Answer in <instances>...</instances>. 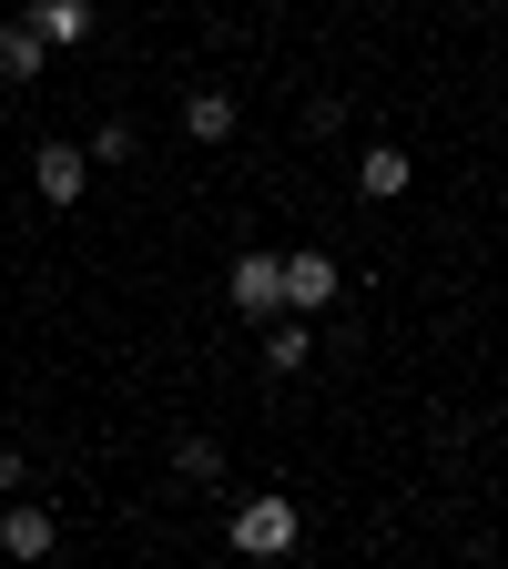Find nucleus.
Wrapping results in <instances>:
<instances>
[{
    "instance_id": "obj_1",
    "label": "nucleus",
    "mask_w": 508,
    "mask_h": 569,
    "mask_svg": "<svg viewBox=\"0 0 508 569\" xmlns=\"http://www.w3.org/2000/svg\"><path fill=\"white\" fill-rule=\"evenodd\" d=\"M296 539H306V509H296V498H245V509L225 519V549L235 559H285Z\"/></svg>"
},
{
    "instance_id": "obj_2",
    "label": "nucleus",
    "mask_w": 508,
    "mask_h": 569,
    "mask_svg": "<svg viewBox=\"0 0 508 569\" xmlns=\"http://www.w3.org/2000/svg\"><path fill=\"white\" fill-rule=\"evenodd\" d=\"M225 306H235L245 326L285 316V254H265V244H255V254H235V264H225Z\"/></svg>"
},
{
    "instance_id": "obj_3",
    "label": "nucleus",
    "mask_w": 508,
    "mask_h": 569,
    "mask_svg": "<svg viewBox=\"0 0 508 569\" xmlns=\"http://www.w3.org/2000/svg\"><path fill=\"white\" fill-rule=\"evenodd\" d=\"M336 296H346V264H336V254H316V244L285 254V316H326Z\"/></svg>"
},
{
    "instance_id": "obj_4",
    "label": "nucleus",
    "mask_w": 508,
    "mask_h": 569,
    "mask_svg": "<svg viewBox=\"0 0 508 569\" xmlns=\"http://www.w3.org/2000/svg\"><path fill=\"white\" fill-rule=\"evenodd\" d=\"M31 193L71 213V203L92 193V153H82V142H41V153H31Z\"/></svg>"
},
{
    "instance_id": "obj_5",
    "label": "nucleus",
    "mask_w": 508,
    "mask_h": 569,
    "mask_svg": "<svg viewBox=\"0 0 508 569\" xmlns=\"http://www.w3.org/2000/svg\"><path fill=\"white\" fill-rule=\"evenodd\" d=\"M51 549H61L51 509L41 498H11V509H0V559H51Z\"/></svg>"
},
{
    "instance_id": "obj_6",
    "label": "nucleus",
    "mask_w": 508,
    "mask_h": 569,
    "mask_svg": "<svg viewBox=\"0 0 508 569\" xmlns=\"http://www.w3.org/2000/svg\"><path fill=\"white\" fill-rule=\"evenodd\" d=\"M41 71H51V41H41L31 21H0V82H11V92H31Z\"/></svg>"
},
{
    "instance_id": "obj_7",
    "label": "nucleus",
    "mask_w": 508,
    "mask_h": 569,
    "mask_svg": "<svg viewBox=\"0 0 508 569\" xmlns=\"http://www.w3.org/2000/svg\"><path fill=\"white\" fill-rule=\"evenodd\" d=\"M417 183V163L397 153V142H367V163H356V193H367V203H397Z\"/></svg>"
},
{
    "instance_id": "obj_8",
    "label": "nucleus",
    "mask_w": 508,
    "mask_h": 569,
    "mask_svg": "<svg viewBox=\"0 0 508 569\" xmlns=\"http://www.w3.org/2000/svg\"><path fill=\"white\" fill-rule=\"evenodd\" d=\"M51 51H71V41H92V0H31V11H21Z\"/></svg>"
},
{
    "instance_id": "obj_9",
    "label": "nucleus",
    "mask_w": 508,
    "mask_h": 569,
    "mask_svg": "<svg viewBox=\"0 0 508 569\" xmlns=\"http://www.w3.org/2000/svg\"><path fill=\"white\" fill-rule=\"evenodd\" d=\"M235 122H245V102H235V92H183V132H193V142H225Z\"/></svg>"
},
{
    "instance_id": "obj_10",
    "label": "nucleus",
    "mask_w": 508,
    "mask_h": 569,
    "mask_svg": "<svg viewBox=\"0 0 508 569\" xmlns=\"http://www.w3.org/2000/svg\"><path fill=\"white\" fill-rule=\"evenodd\" d=\"M306 356H316V336H306V316H265V367H275V377H296V367H306Z\"/></svg>"
},
{
    "instance_id": "obj_11",
    "label": "nucleus",
    "mask_w": 508,
    "mask_h": 569,
    "mask_svg": "<svg viewBox=\"0 0 508 569\" xmlns=\"http://www.w3.org/2000/svg\"><path fill=\"white\" fill-rule=\"evenodd\" d=\"M173 468H183V478H203V488H213V478H225V448H213V438H183V448H173Z\"/></svg>"
},
{
    "instance_id": "obj_12",
    "label": "nucleus",
    "mask_w": 508,
    "mask_h": 569,
    "mask_svg": "<svg viewBox=\"0 0 508 569\" xmlns=\"http://www.w3.org/2000/svg\"><path fill=\"white\" fill-rule=\"evenodd\" d=\"M82 153H92V163H132V122H102V132L82 142Z\"/></svg>"
},
{
    "instance_id": "obj_13",
    "label": "nucleus",
    "mask_w": 508,
    "mask_h": 569,
    "mask_svg": "<svg viewBox=\"0 0 508 569\" xmlns=\"http://www.w3.org/2000/svg\"><path fill=\"white\" fill-rule=\"evenodd\" d=\"M21 488V448H0V498H11Z\"/></svg>"
},
{
    "instance_id": "obj_14",
    "label": "nucleus",
    "mask_w": 508,
    "mask_h": 569,
    "mask_svg": "<svg viewBox=\"0 0 508 569\" xmlns=\"http://www.w3.org/2000/svg\"><path fill=\"white\" fill-rule=\"evenodd\" d=\"M417 11H438V0H417Z\"/></svg>"
}]
</instances>
